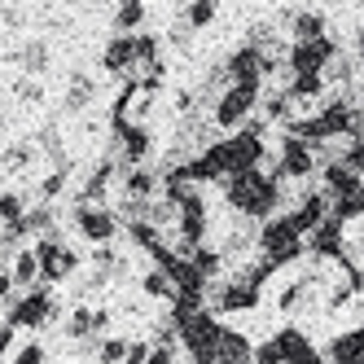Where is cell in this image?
Returning <instances> with one entry per match:
<instances>
[{"mask_svg":"<svg viewBox=\"0 0 364 364\" xmlns=\"http://www.w3.org/2000/svg\"><path fill=\"white\" fill-rule=\"evenodd\" d=\"M355 53H360V58H364V31H360V40H355Z\"/></svg>","mask_w":364,"mask_h":364,"instance_id":"cell-9","label":"cell"},{"mask_svg":"<svg viewBox=\"0 0 364 364\" xmlns=\"http://www.w3.org/2000/svg\"><path fill=\"white\" fill-rule=\"evenodd\" d=\"M211 18H215V5H193V9L185 14L189 27H202V22H211Z\"/></svg>","mask_w":364,"mask_h":364,"instance_id":"cell-5","label":"cell"},{"mask_svg":"<svg viewBox=\"0 0 364 364\" xmlns=\"http://www.w3.org/2000/svg\"><path fill=\"white\" fill-rule=\"evenodd\" d=\"M75 224H80V232L92 237V242H110L114 237V215L101 211V206H80V211H75Z\"/></svg>","mask_w":364,"mask_h":364,"instance_id":"cell-2","label":"cell"},{"mask_svg":"<svg viewBox=\"0 0 364 364\" xmlns=\"http://www.w3.org/2000/svg\"><path fill=\"white\" fill-rule=\"evenodd\" d=\"M48 62V48L44 44H27V48H22V66H27V70H40Z\"/></svg>","mask_w":364,"mask_h":364,"instance_id":"cell-4","label":"cell"},{"mask_svg":"<svg viewBox=\"0 0 364 364\" xmlns=\"http://www.w3.org/2000/svg\"><path fill=\"white\" fill-rule=\"evenodd\" d=\"M123 355H127V343H119V338L101 343V360H106V364H114V360H123Z\"/></svg>","mask_w":364,"mask_h":364,"instance_id":"cell-6","label":"cell"},{"mask_svg":"<svg viewBox=\"0 0 364 364\" xmlns=\"http://www.w3.org/2000/svg\"><path fill=\"white\" fill-rule=\"evenodd\" d=\"M255 101H259V84H232V88L215 101V123H220V127L246 123V114L255 110Z\"/></svg>","mask_w":364,"mask_h":364,"instance_id":"cell-1","label":"cell"},{"mask_svg":"<svg viewBox=\"0 0 364 364\" xmlns=\"http://www.w3.org/2000/svg\"><path fill=\"white\" fill-rule=\"evenodd\" d=\"M48 316H53V299H48V290H36L18 303L14 311V325H44Z\"/></svg>","mask_w":364,"mask_h":364,"instance_id":"cell-3","label":"cell"},{"mask_svg":"<svg viewBox=\"0 0 364 364\" xmlns=\"http://www.w3.org/2000/svg\"><path fill=\"white\" fill-rule=\"evenodd\" d=\"M141 18H145V9H141V5H127V9H119V27H136Z\"/></svg>","mask_w":364,"mask_h":364,"instance_id":"cell-7","label":"cell"},{"mask_svg":"<svg viewBox=\"0 0 364 364\" xmlns=\"http://www.w3.org/2000/svg\"><path fill=\"white\" fill-rule=\"evenodd\" d=\"M127 364H149V347H145V343L127 347Z\"/></svg>","mask_w":364,"mask_h":364,"instance_id":"cell-8","label":"cell"}]
</instances>
